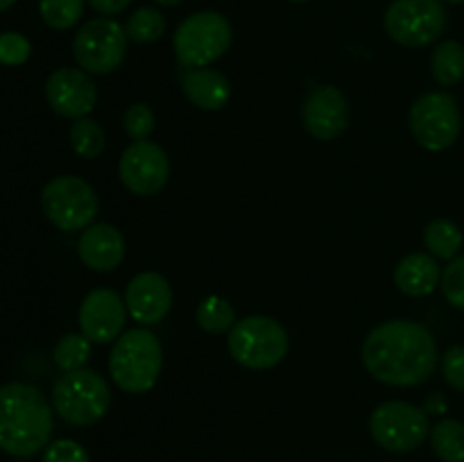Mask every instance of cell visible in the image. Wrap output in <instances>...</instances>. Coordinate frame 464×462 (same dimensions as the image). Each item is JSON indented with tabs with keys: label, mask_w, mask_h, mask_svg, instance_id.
I'll use <instances>...</instances> for the list:
<instances>
[{
	"label": "cell",
	"mask_w": 464,
	"mask_h": 462,
	"mask_svg": "<svg viewBox=\"0 0 464 462\" xmlns=\"http://www.w3.org/2000/svg\"><path fill=\"white\" fill-rule=\"evenodd\" d=\"M362 362L381 383L412 388L433 376L438 367V344L426 326L411 320H390L365 338Z\"/></svg>",
	"instance_id": "obj_1"
},
{
	"label": "cell",
	"mask_w": 464,
	"mask_h": 462,
	"mask_svg": "<svg viewBox=\"0 0 464 462\" xmlns=\"http://www.w3.org/2000/svg\"><path fill=\"white\" fill-rule=\"evenodd\" d=\"M53 430V406L39 388L18 380L0 385V451L32 457L45 451Z\"/></svg>",
	"instance_id": "obj_2"
},
{
	"label": "cell",
	"mask_w": 464,
	"mask_h": 462,
	"mask_svg": "<svg viewBox=\"0 0 464 462\" xmlns=\"http://www.w3.org/2000/svg\"><path fill=\"white\" fill-rule=\"evenodd\" d=\"M161 342L148 329L125 331L116 340L109 356V374L113 383L130 394H143L152 390L161 374Z\"/></svg>",
	"instance_id": "obj_3"
},
{
	"label": "cell",
	"mask_w": 464,
	"mask_h": 462,
	"mask_svg": "<svg viewBox=\"0 0 464 462\" xmlns=\"http://www.w3.org/2000/svg\"><path fill=\"white\" fill-rule=\"evenodd\" d=\"M111 403V392L95 370L63 371L53 388L54 412L71 426H91L102 419Z\"/></svg>",
	"instance_id": "obj_4"
},
{
	"label": "cell",
	"mask_w": 464,
	"mask_h": 462,
	"mask_svg": "<svg viewBox=\"0 0 464 462\" xmlns=\"http://www.w3.org/2000/svg\"><path fill=\"white\" fill-rule=\"evenodd\" d=\"M234 32L218 12H198L179 23L175 32V54L184 68H207L231 48Z\"/></svg>",
	"instance_id": "obj_5"
},
{
	"label": "cell",
	"mask_w": 464,
	"mask_h": 462,
	"mask_svg": "<svg viewBox=\"0 0 464 462\" xmlns=\"http://www.w3.org/2000/svg\"><path fill=\"white\" fill-rule=\"evenodd\" d=\"M227 347L238 365L247 370H270L288 353V333L272 317L252 315L236 322Z\"/></svg>",
	"instance_id": "obj_6"
},
{
	"label": "cell",
	"mask_w": 464,
	"mask_h": 462,
	"mask_svg": "<svg viewBox=\"0 0 464 462\" xmlns=\"http://www.w3.org/2000/svg\"><path fill=\"white\" fill-rule=\"evenodd\" d=\"M370 433L390 453H411L430 435V419L424 408L408 401H385L370 417Z\"/></svg>",
	"instance_id": "obj_7"
},
{
	"label": "cell",
	"mask_w": 464,
	"mask_h": 462,
	"mask_svg": "<svg viewBox=\"0 0 464 462\" xmlns=\"http://www.w3.org/2000/svg\"><path fill=\"white\" fill-rule=\"evenodd\" d=\"M45 217L62 231H80L91 226L98 216V195L82 177L62 175L50 179L41 190Z\"/></svg>",
	"instance_id": "obj_8"
},
{
	"label": "cell",
	"mask_w": 464,
	"mask_h": 462,
	"mask_svg": "<svg viewBox=\"0 0 464 462\" xmlns=\"http://www.w3.org/2000/svg\"><path fill=\"white\" fill-rule=\"evenodd\" d=\"M408 122H411V131L417 143L430 152H442L451 148L462 130V116L456 98L444 91L421 95L412 104Z\"/></svg>",
	"instance_id": "obj_9"
},
{
	"label": "cell",
	"mask_w": 464,
	"mask_h": 462,
	"mask_svg": "<svg viewBox=\"0 0 464 462\" xmlns=\"http://www.w3.org/2000/svg\"><path fill=\"white\" fill-rule=\"evenodd\" d=\"M127 53V32L113 18H91L72 41V54L89 75H107L122 63Z\"/></svg>",
	"instance_id": "obj_10"
},
{
	"label": "cell",
	"mask_w": 464,
	"mask_h": 462,
	"mask_svg": "<svg viewBox=\"0 0 464 462\" xmlns=\"http://www.w3.org/2000/svg\"><path fill=\"white\" fill-rule=\"evenodd\" d=\"M447 12L440 0H394L385 12V32L406 48H426L442 36Z\"/></svg>",
	"instance_id": "obj_11"
},
{
	"label": "cell",
	"mask_w": 464,
	"mask_h": 462,
	"mask_svg": "<svg viewBox=\"0 0 464 462\" xmlns=\"http://www.w3.org/2000/svg\"><path fill=\"white\" fill-rule=\"evenodd\" d=\"M118 175L127 190L134 195H157L170 177V161L161 145L150 140H136L122 152Z\"/></svg>",
	"instance_id": "obj_12"
},
{
	"label": "cell",
	"mask_w": 464,
	"mask_h": 462,
	"mask_svg": "<svg viewBox=\"0 0 464 462\" xmlns=\"http://www.w3.org/2000/svg\"><path fill=\"white\" fill-rule=\"evenodd\" d=\"M45 98L53 111L63 118H84L98 102V89L89 72L82 68H57L45 82Z\"/></svg>",
	"instance_id": "obj_13"
},
{
	"label": "cell",
	"mask_w": 464,
	"mask_h": 462,
	"mask_svg": "<svg viewBox=\"0 0 464 462\" xmlns=\"http://www.w3.org/2000/svg\"><path fill=\"white\" fill-rule=\"evenodd\" d=\"M127 320V303L111 288L91 290L80 306V329L91 342L107 344L121 338Z\"/></svg>",
	"instance_id": "obj_14"
},
{
	"label": "cell",
	"mask_w": 464,
	"mask_h": 462,
	"mask_svg": "<svg viewBox=\"0 0 464 462\" xmlns=\"http://www.w3.org/2000/svg\"><path fill=\"white\" fill-rule=\"evenodd\" d=\"M302 120L317 140H335L349 127V104L335 86H315L304 100Z\"/></svg>",
	"instance_id": "obj_15"
},
{
	"label": "cell",
	"mask_w": 464,
	"mask_h": 462,
	"mask_svg": "<svg viewBox=\"0 0 464 462\" xmlns=\"http://www.w3.org/2000/svg\"><path fill=\"white\" fill-rule=\"evenodd\" d=\"M125 303L136 322L143 326L157 324L170 313L172 288L159 272H140L127 285Z\"/></svg>",
	"instance_id": "obj_16"
},
{
	"label": "cell",
	"mask_w": 464,
	"mask_h": 462,
	"mask_svg": "<svg viewBox=\"0 0 464 462\" xmlns=\"http://www.w3.org/2000/svg\"><path fill=\"white\" fill-rule=\"evenodd\" d=\"M82 263L95 272L116 270L125 258V238L113 225H91L77 243Z\"/></svg>",
	"instance_id": "obj_17"
},
{
	"label": "cell",
	"mask_w": 464,
	"mask_h": 462,
	"mask_svg": "<svg viewBox=\"0 0 464 462\" xmlns=\"http://www.w3.org/2000/svg\"><path fill=\"white\" fill-rule=\"evenodd\" d=\"M184 95L204 111H220L231 98V84L222 72L213 68H190L181 77Z\"/></svg>",
	"instance_id": "obj_18"
},
{
	"label": "cell",
	"mask_w": 464,
	"mask_h": 462,
	"mask_svg": "<svg viewBox=\"0 0 464 462\" xmlns=\"http://www.w3.org/2000/svg\"><path fill=\"white\" fill-rule=\"evenodd\" d=\"M440 279H442V272L433 254H408L394 270V284L408 297H426L438 288Z\"/></svg>",
	"instance_id": "obj_19"
},
{
	"label": "cell",
	"mask_w": 464,
	"mask_h": 462,
	"mask_svg": "<svg viewBox=\"0 0 464 462\" xmlns=\"http://www.w3.org/2000/svg\"><path fill=\"white\" fill-rule=\"evenodd\" d=\"M430 71L440 86H456L464 80V45L460 41H442L433 50Z\"/></svg>",
	"instance_id": "obj_20"
},
{
	"label": "cell",
	"mask_w": 464,
	"mask_h": 462,
	"mask_svg": "<svg viewBox=\"0 0 464 462\" xmlns=\"http://www.w3.org/2000/svg\"><path fill=\"white\" fill-rule=\"evenodd\" d=\"M426 249L433 254L435 258H444V261H453L456 254L462 249V231L456 222L447 220V217H438V220L429 222L424 231Z\"/></svg>",
	"instance_id": "obj_21"
},
{
	"label": "cell",
	"mask_w": 464,
	"mask_h": 462,
	"mask_svg": "<svg viewBox=\"0 0 464 462\" xmlns=\"http://www.w3.org/2000/svg\"><path fill=\"white\" fill-rule=\"evenodd\" d=\"M430 447L442 462H464V424L442 419L430 428Z\"/></svg>",
	"instance_id": "obj_22"
},
{
	"label": "cell",
	"mask_w": 464,
	"mask_h": 462,
	"mask_svg": "<svg viewBox=\"0 0 464 462\" xmlns=\"http://www.w3.org/2000/svg\"><path fill=\"white\" fill-rule=\"evenodd\" d=\"M68 140L77 157L82 159H95L102 154L104 145H107V136H104L102 127L91 118H77L68 131Z\"/></svg>",
	"instance_id": "obj_23"
},
{
	"label": "cell",
	"mask_w": 464,
	"mask_h": 462,
	"mask_svg": "<svg viewBox=\"0 0 464 462\" xmlns=\"http://www.w3.org/2000/svg\"><path fill=\"white\" fill-rule=\"evenodd\" d=\"M234 322H236V311L225 297L211 294V297H207L198 306V324L202 326L207 333L211 335L227 333V331H231L236 326Z\"/></svg>",
	"instance_id": "obj_24"
},
{
	"label": "cell",
	"mask_w": 464,
	"mask_h": 462,
	"mask_svg": "<svg viewBox=\"0 0 464 462\" xmlns=\"http://www.w3.org/2000/svg\"><path fill=\"white\" fill-rule=\"evenodd\" d=\"M125 32L127 39L136 41V43H154L166 32V18L159 9L140 7L134 14H130L125 23Z\"/></svg>",
	"instance_id": "obj_25"
},
{
	"label": "cell",
	"mask_w": 464,
	"mask_h": 462,
	"mask_svg": "<svg viewBox=\"0 0 464 462\" xmlns=\"http://www.w3.org/2000/svg\"><path fill=\"white\" fill-rule=\"evenodd\" d=\"M54 365L62 371H75L91 358V340L84 333H66L54 344Z\"/></svg>",
	"instance_id": "obj_26"
},
{
	"label": "cell",
	"mask_w": 464,
	"mask_h": 462,
	"mask_svg": "<svg viewBox=\"0 0 464 462\" xmlns=\"http://www.w3.org/2000/svg\"><path fill=\"white\" fill-rule=\"evenodd\" d=\"M39 14L53 30H71L84 14V0H39Z\"/></svg>",
	"instance_id": "obj_27"
},
{
	"label": "cell",
	"mask_w": 464,
	"mask_h": 462,
	"mask_svg": "<svg viewBox=\"0 0 464 462\" xmlns=\"http://www.w3.org/2000/svg\"><path fill=\"white\" fill-rule=\"evenodd\" d=\"M32 43L18 32H0V63L3 66H23L30 59Z\"/></svg>",
	"instance_id": "obj_28"
},
{
	"label": "cell",
	"mask_w": 464,
	"mask_h": 462,
	"mask_svg": "<svg viewBox=\"0 0 464 462\" xmlns=\"http://www.w3.org/2000/svg\"><path fill=\"white\" fill-rule=\"evenodd\" d=\"M154 111L148 107V104L139 102L131 104L125 111V120H122V127H125L127 136L131 140H148V136L154 131Z\"/></svg>",
	"instance_id": "obj_29"
},
{
	"label": "cell",
	"mask_w": 464,
	"mask_h": 462,
	"mask_svg": "<svg viewBox=\"0 0 464 462\" xmlns=\"http://www.w3.org/2000/svg\"><path fill=\"white\" fill-rule=\"evenodd\" d=\"M442 290L453 308L464 311V256L453 258L442 272Z\"/></svg>",
	"instance_id": "obj_30"
},
{
	"label": "cell",
	"mask_w": 464,
	"mask_h": 462,
	"mask_svg": "<svg viewBox=\"0 0 464 462\" xmlns=\"http://www.w3.org/2000/svg\"><path fill=\"white\" fill-rule=\"evenodd\" d=\"M44 462H91V457L75 439H54L45 447Z\"/></svg>",
	"instance_id": "obj_31"
},
{
	"label": "cell",
	"mask_w": 464,
	"mask_h": 462,
	"mask_svg": "<svg viewBox=\"0 0 464 462\" xmlns=\"http://www.w3.org/2000/svg\"><path fill=\"white\" fill-rule=\"evenodd\" d=\"M442 374L458 392H464V344H453L442 358Z\"/></svg>",
	"instance_id": "obj_32"
},
{
	"label": "cell",
	"mask_w": 464,
	"mask_h": 462,
	"mask_svg": "<svg viewBox=\"0 0 464 462\" xmlns=\"http://www.w3.org/2000/svg\"><path fill=\"white\" fill-rule=\"evenodd\" d=\"M91 7L95 12L104 14V16H116V14H122L131 5V0H89Z\"/></svg>",
	"instance_id": "obj_33"
},
{
	"label": "cell",
	"mask_w": 464,
	"mask_h": 462,
	"mask_svg": "<svg viewBox=\"0 0 464 462\" xmlns=\"http://www.w3.org/2000/svg\"><path fill=\"white\" fill-rule=\"evenodd\" d=\"M424 410L429 412V415H444V412H447V399H444V394L442 392L430 394L424 403Z\"/></svg>",
	"instance_id": "obj_34"
},
{
	"label": "cell",
	"mask_w": 464,
	"mask_h": 462,
	"mask_svg": "<svg viewBox=\"0 0 464 462\" xmlns=\"http://www.w3.org/2000/svg\"><path fill=\"white\" fill-rule=\"evenodd\" d=\"M157 5H161V7H177L179 3H184V0H154Z\"/></svg>",
	"instance_id": "obj_35"
},
{
	"label": "cell",
	"mask_w": 464,
	"mask_h": 462,
	"mask_svg": "<svg viewBox=\"0 0 464 462\" xmlns=\"http://www.w3.org/2000/svg\"><path fill=\"white\" fill-rule=\"evenodd\" d=\"M18 0H0V12H7V9H12Z\"/></svg>",
	"instance_id": "obj_36"
},
{
	"label": "cell",
	"mask_w": 464,
	"mask_h": 462,
	"mask_svg": "<svg viewBox=\"0 0 464 462\" xmlns=\"http://www.w3.org/2000/svg\"><path fill=\"white\" fill-rule=\"evenodd\" d=\"M447 3H453V5H460V3H464V0H447Z\"/></svg>",
	"instance_id": "obj_37"
},
{
	"label": "cell",
	"mask_w": 464,
	"mask_h": 462,
	"mask_svg": "<svg viewBox=\"0 0 464 462\" xmlns=\"http://www.w3.org/2000/svg\"><path fill=\"white\" fill-rule=\"evenodd\" d=\"M290 3H308V0H290Z\"/></svg>",
	"instance_id": "obj_38"
}]
</instances>
